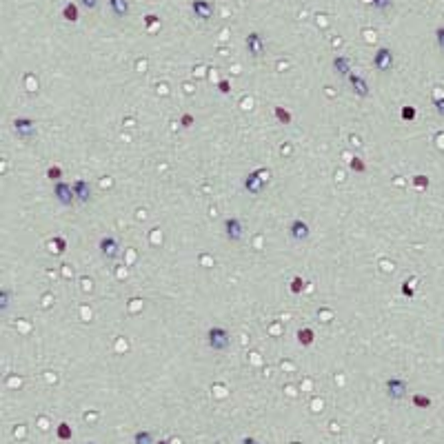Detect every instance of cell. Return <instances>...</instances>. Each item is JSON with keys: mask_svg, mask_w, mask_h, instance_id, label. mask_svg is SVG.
Listing matches in <instances>:
<instances>
[{"mask_svg": "<svg viewBox=\"0 0 444 444\" xmlns=\"http://www.w3.org/2000/svg\"><path fill=\"white\" fill-rule=\"evenodd\" d=\"M191 122H193V120H191V116H189V113H187V116H182V125H184V127H189Z\"/></svg>", "mask_w": 444, "mask_h": 444, "instance_id": "cell-33", "label": "cell"}, {"mask_svg": "<svg viewBox=\"0 0 444 444\" xmlns=\"http://www.w3.org/2000/svg\"><path fill=\"white\" fill-rule=\"evenodd\" d=\"M58 437H60V440H69V437H71V428L67 424H60L58 426Z\"/></svg>", "mask_w": 444, "mask_h": 444, "instance_id": "cell-22", "label": "cell"}, {"mask_svg": "<svg viewBox=\"0 0 444 444\" xmlns=\"http://www.w3.org/2000/svg\"><path fill=\"white\" fill-rule=\"evenodd\" d=\"M206 342H209V347L215 349V351H227L229 344H231V335H229L227 329H222V327H211L209 331H206Z\"/></svg>", "mask_w": 444, "mask_h": 444, "instance_id": "cell-2", "label": "cell"}, {"mask_svg": "<svg viewBox=\"0 0 444 444\" xmlns=\"http://www.w3.org/2000/svg\"><path fill=\"white\" fill-rule=\"evenodd\" d=\"M302 287H304L302 278H296V280H293V285H291V291H293V293H298V291H300Z\"/></svg>", "mask_w": 444, "mask_h": 444, "instance_id": "cell-26", "label": "cell"}, {"mask_svg": "<svg viewBox=\"0 0 444 444\" xmlns=\"http://www.w3.org/2000/svg\"><path fill=\"white\" fill-rule=\"evenodd\" d=\"M349 80H351V89H353L355 96H360V98L369 96V85H366V80L362 78V76H353V74H351Z\"/></svg>", "mask_w": 444, "mask_h": 444, "instance_id": "cell-13", "label": "cell"}, {"mask_svg": "<svg viewBox=\"0 0 444 444\" xmlns=\"http://www.w3.org/2000/svg\"><path fill=\"white\" fill-rule=\"evenodd\" d=\"M158 444H169V442H167V440H160V442H158Z\"/></svg>", "mask_w": 444, "mask_h": 444, "instance_id": "cell-37", "label": "cell"}, {"mask_svg": "<svg viewBox=\"0 0 444 444\" xmlns=\"http://www.w3.org/2000/svg\"><path fill=\"white\" fill-rule=\"evenodd\" d=\"M371 3H373L375 9H380V12H386V9L393 5V0H371Z\"/></svg>", "mask_w": 444, "mask_h": 444, "instance_id": "cell-20", "label": "cell"}, {"mask_svg": "<svg viewBox=\"0 0 444 444\" xmlns=\"http://www.w3.org/2000/svg\"><path fill=\"white\" fill-rule=\"evenodd\" d=\"M276 116H278V120L285 122V125H289V122H291V113H289V111H282V107H276Z\"/></svg>", "mask_w": 444, "mask_h": 444, "instance_id": "cell-19", "label": "cell"}, {"mask_svg": "<svg viewBox=\"0 0 444 444\" xmlns=\"http://www.w3.org/2000/svg\"><path fill=\"white\" fill-rule=\"evenodd\" d=\"M300 342H304V344H311V340H313V333H311V329H302L300 331Z\"/></svg>", "mask_w": 444, "mask_h": 444, "instance_id": "cell-21", "label": "cell"}, {"mask_svg": "<svg viewBox=\"0 0 444 444\" xmlns=\"http://www.w3.org/2000/svg\"><path fill=\"white\" fill-rule=\"evenodd\" d=\"M271 180V169H256L245 178V189L254 195H260Z\"/></svg>", "mask_w": 444, "mask_h": 444, "instance_id": "cell-1", "label": "cell"}, {"mask_svg": "<svg viewBox=\"0 0 444 444\" xmlns=\"http://www.w3.org/2000/svg\"><path fill=\"white\" fill-rule=\"evenodd\" d=\"M406 391H409V386H406L404 380H400V378L386 380V395H389L391 400H402V397L406 395Z\"/></svg>", "mask_w": 444, "mask_h": 444, "instance_id": "cell-6", "label": "cell"}, {"mask_svg": "<svg viewBox=\"0 0 444 444\" xmlns=\"http://www.w3.org/2000/svg\"><path fill=\"white\" fill-rule=\"evenodd\" d=\"M242 444H258V442L254 440V437H245V442H242Z\"/></svg>", "mask_w": 444, "mask_h": 444, "instance_id": "cell-36", "label": "cell"}, {"mask_svg": "<svg viewBox=\"0 0 444 444\" xmlns=\"http://www.w3.org/2000/svg\"><path fill=\"white\" fill-rule=\"evenodd\" d=\"M147 23L153 25V23H158V18H156V16H147Z\"/></svg>", "mask_w": 444, "mask_h": 444, "instance_id": "cell-35", "label": "cell"}, {"mask_svg": "<svg viewBox=\"0 0 444 444\" xmlns=\"http://www.w3.org/2000/svg\"><path fill=\"white\" fill-rule=\"evenodd\" d=\"M74 191H76V198H78L80 204H87L91 200V187L87 180H76L74 182Z\"/></svg>", "mask_w": 444, "mask_h": 444, "instance_id": "cell-12", "label": "cell"}, {"mask_svg": "<svg viewBox=\"0 0 444 444\" xmlns=\"http://www.w3.org/2000/svg\"><path fill=\"white\" fill-rule=\"evenodd\" d=\"M289 234L296 242H307L309 236H311V229H309V225L304 220H293L289 225Z\"/></svg>", "mask_w": 444, "mask_h": 444, "instance_id": "cell-8", "label": "cell"}, {"mask_svg": "<svg viewBox=\"0 0 444 444\" xmlns=\"http://www.w3.org/2000/svg\"><path fill=\"white\" fill-rule=\"evenodd\" d=\"M133 444H158V442H153V435L149 431H138L133 435Z\"/></svg>", "mask_w": 444, "mask_h": 444, "instance_id": "cell-17", "label": "cell"}, {"mask_svg": "<svg viewBox=\"0 0 444 444\" xmlns=\"http://www.w3.org/2000/svg\"><path fill=\"white\" fill-rule=\"evenodd\" d=\"M351 167H353V169H360V171H364V164H362V160H360V158H353V160H351Z\"/></svg>", "mask_w": 444, "mask_h": 444, "instance_id": "cell-29", "label": "cell"}, {"mask_svg": "<svg viewBox=\"0 0 444 444\" xmlns=\"http://www.w3.org/2000/svg\"><path fill=\"white\" fill-rule=\"evenodd\" d=\"M14 129L18 131L20 138H32V136H36V125H34V120H29V118H18V120L14 122Z\"/></svg>", "mask_w": 444, "mask_h": 444, "instance_id": "cell-11", "label": "cell"}, {"mask_svg": "<svg viewBox=\"0 0 444 444\" xmlns=\"http://www.w3.org/2000/svg\"><path fill=\"white\" fill-rule=\"evenodd\" d=\"M402 291H404V296H406V298H411V296H413V289L409 287V282H404V285H402Z\"/></svg>", "mask_w": 444, "mask_h": 444, "instance_id": "cell-30", "label": "cell"}, {"mask_svg": "<svg viewBox=\"0 0 444 444\" xmlns=\"http://www.w3.org/2000/svg\"><path fill=\"white\" fill-rule=\"evenodd\" d=\"M333 69L338 71L340 76H351V60L347 56H338V58L333 60Z\"/></svg>", "mask_w": 444, "mask_h": 444, "instance_id": "cell-15", "label": "cell"}, {"mask_svg": "<svg viewBox=\"0 0 444 444\" xmlns=\"http://www.w3.org/2000/svg\"><path fill=\"white\" fill-rule=\"evenodd\" d=\"M47 175H49V178H51V180H54V178H60V175H63V171H60V169H58V167H51Z\"/></svg>", "mask_w": 444, "mask_h": 444, "instance_id": "cell-28", "label": "cell"}, {"mask_svg": "<svg viewBox=\"0 0 444 444\" xmlns=\"http://www.w3.org/2000/svg\"><path fill=\"white\" fill-rule=\"evenodd\" d=\"M100 254L105 256L107 260L118 258V254H120V242L116 238H111V236H105V238L100 240Z\"/></svg>", "mask_w": 444, "mask_h": 444, "instance_id": "cell-9", "label": "cell"}, {"mask_svg": "<svg viewBox=\"0 0 444 444\" xmlns=\"http://www.w3.org/2000/svg\"><path fill=\"white\" fill-rule=\"evenodd\" d=\"M54 242H56V247H58V251H65V240L63 238H54Z\"/></svg>", "mask_w": 444, "mask_h": 444, "instance_id": "cell-31", "label": "cell"}, {"mask_svg": "<svg viewBox=\"0 0 444 444\" xmlns=\"http://www.w3.org/2000/svg\"><path fill=\"white\" fill-rule=\"evenodd\" d=\"M433 107H435V111L440 116H444V98H433Z\"/></svg>", "mask_w": 444, "mask_h": 444, "instance_id": "cell-24", "label": "cell"}, {"mask_svg": "<svg viewBox=\"0 0 444 444\" xmlns=\"http://www.w3.org/2000/svg\"><path fill=\"white\" fill-rule=\"evenodd\" d=\"M373 65H375L378 71H382V74L391 71V67H393V51H391L389 47H380L373 54Z\"/></svg>", "mask_w": 444, "mask_h": 444, "instance_id": "cell-4", "label": "cell"}, {"mask_svg": "<svg viewBox=\"0 0 444 444\" xmlns=\"http://www.w3.org/2000/svg\"><path fill=\"white\" fill-rule=\"evenodd\" d=\"M89 444H91V442H89Z\"/></svg>", "mask_w": 444, "mask_h": 444, "instance_id": "cell-38", "label": "cell"}, {"mask_svg": "<svg viewBox=\"0 0 444 444\" xmlns=\"http://www.w3.org/2000/svg\"><path fill=\"white\" fill-rule=\"evenodd\" d=\"M63 16L67 18V20H71V23H78V18H80V14H78V7L76 5H65V9H63Z\"/></svg>", "mask_w": 444, "mask_h": 444, "instance_id": "cell-16", "label": "cell"}, {"mask_svg": "<svg viewBox=\"0 0 444 444\" xmlns=\"http://www.w3.org/2000/svg\"><path fill=\"white\" fill-rule=\"evenodd\" d=\"M191 12H193L195 18L206 23V20L213 18V5H211L209 0H193V3H191Z\"/></svg>", "mask_w": 444, "mask_h": 444, "instance_id": "cell-7", "label": "cell"}, {"mask_svg": "<svg viewBox=\"0 0 444 444\" xmlns=\"http://www.w3.org/2000/svg\"><path fill=\"white\" fill-rule=\"evenodd\" d=\"M109 9L116 18H127L129 16V0H109Z\"/></svg>", "mask_w": 444, "mask_h": 444, "instance_id": "cell-14", "label": "cell"}, {"mask_svg": "<svg viewBox=\"0 0 444 444\" xmlns=\"http://www.w3.org/2000/svg\"><path fill=\"white\" fill-rule=\"evenodd\" d=\"M247 51H249L254 58H260V56L265 54V40H262V36L258 32H251L247 36Z\"/></svg>", "mask_w": 444, "mask_h": 444, "instance_id": "cell-10", "label": "cell"}, {"mask_svg": "<svg viewBox=\"0 0 444 444\" xmlns=\"http://www.w3.org/2000/svg\"><path fill=\"white\" fill-rule=\"evenodd\" d=\"M415 184H428L426 178H415Z\"/></svg>", "mask_w": 444, "mask_h": 444, "instance_id": "cell-34", "label": "cell"}, {"mask_svg": "<svg viewBox=\"0 0 444 444\" xmlns=\"http://www.w3.org/2000/svg\"><path fill=\"white\" fill-rule=\"evenodd\" d=\"M402 118H404V120H413V118H415V109H413V107H404V109H402Z\"/></svg>", "mask_w": 444, "mask_h": 444, "instance_id": "cell-25", "label": "cell"}, {"mask_svg": "<svg viewBox=\"0 0 444 444\" xmlns=\"http://www.w3.org/2000/svg\"><path fill=\"white\" fill-rule=\"evenodd\" d=\"M54 195H56V200H58L60 204H65V206H71L76 202V191H74V184H67V182H56L54 184Z\"/></svg>", "mask_w": 444, "mask_h": 444, "instance_id": "cell-3", "label": "cell"}, {"mask_svg": "<svg viewBox=\"0 0 444 444\" xmlns=\"http://www.w3.org/2000/svg\"><path fill=\"white\" fill-rule=\"evenodd\" d=\"M80 5H82V7H87V9H96L98 7V0H80Z\"/></svg>", "mask_w": 444, "mask_h": 444, "instance_id": "cell-27", "label": "cell"}, {"mask_svg": "<svg viewBox=\"0 0 444 444\" xmlns=\"http://www.w3.org/2000/svg\"><path fill=\"white\" fill-rule=\"evenodd\" d=\"M413 404H415V406H420V409H426V406H431V397L415 393V395H413Z\"/></svg>", "mask_w": 444, "mask_h": 444, "instance_id": "cell-18", "label": "cell"}, {"mask_svg": "<svg viewBox=\"0 0 444 444\" xmlns=\"http://www.w3.org/2000/svg\"><path fill=\"white\" fill-rule=\"evenodd\" d=\"M220 91H222V94H227V91H229V85H227V80H220Z\"/></svg>", "mask_w": 444, "mask_h": 444, "instance_id": "cell-32", "label": "cell"}, {"mask_svg": "<svg viewBox=\"0 0 444 444\" xmlns=\"http://www.w3.org/2000/svg\"><path fill=\"white\" fill-rule=\"evenodd\" d=\"M225 236L231 242H240L242 236H245V225L238 218H227L225 220Z\"/></svg>", "mask_w": 444, "mask_h": 444, "instance_id": "cell-5", "label": "cell"}, {"mask_svg": "<svg viewBox=\"0 0 444 444\" xmlns=\"http://www.w3.org/2000/svg\"><path fill=\"white\" fill-rule=\"evenodd\" d=\"M435 43H437V47L444 51V27H437V29H435Z\"/></svg>", "mask_w": 444, "mask_h": 444, "instance_id": "cell-23", "label": "cell"}]
</instances>
